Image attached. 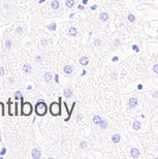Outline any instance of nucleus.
<instances>
[{
	"label": "nucleus",
	"mask_w": 158,
	"mask_h": 159,
	"mask_svg": "<svg viewBox=\"0 0 158 159\" xmlns=\"http://www.w3.org/2000/svg\"><path fill=\"white\" fill-rule=\"evenodd\" d=\"M24 98L21 99V115L22 116H30L33 112V107L30 102H23Z\"/></svg>",
	"instance_id": "f257e3e1"
},
{
	"label": "nucleus",
	"mask_w": 158,
	"mask_h": 159,
	"mask_svg": "<svg viewBox=\"0 0 158 159\" xmlns=\"http://www.w3.org/2000/svg\"><path fill=\"white\" fill-rule=\"evenodd\" d=\"M154 71H156V73H158V65L154 66Z\"/></svg>",
	"instance_id": "c85d7f7f"
},
{
	"label": "nucleus",
	"mask_w": 158,
	"mask_h": 159,
	"mask_svg": "<svg viewBox=\"0 0 158 159\" xmlns=\"http://www.w3.org/2000/svg\"><path fill=\"white\" fill-rule=\"evenodd\" d=\"M17 103H18L17 101H15V103H13L10 100L7 101V105H8V115H9V116H15V115H16Z\"/></svg>",
	"instance_id": "20e7f679"
},
{
	"label": "nucleus",
	"mask_w": 158,
	"mask_h": 159,
	"mask_svg": "<svg viewBox=\"0 0 158 159\" xmlns=\"http://www.w3.org/2000/svg\"><path fill=\"white\" fill-rule=\"evenodd\" d=\"M59 2L57 1V0H53L52 2H51V6H52V8L53 9H57V8H59Z\"/></svg>",
	"instance_id": "1a4fd4ad"
},
{
	"label": "nucleus",
	"mask_w": 158,
	"mask_h": 159,
	"mask_svg": "<svg viewBox=\"0 0 158 159\" xmlns=\"http://www.w3.org/2000/svg\"><path fill=\"white\" fill-rule=\"evenodd\" d=\"M41 43H43V47H45V45H48V40L47 39H43V40H41Z\"/></svg>",
	"instance_id": "b1692460"
},
{
	"label": "nucleus",
	"mask_w": 158,
	"mask_h": 159,
	"mask_svg": "<svg viewBox=\"0 0 158 159\" xmlns=\"http://www.w3.org/2000/svg\"><path fill=\"white\" fill-rule=\"evenodd\" d=\"M68 34H69V35H72V36L77 35V29H76L75 27H70L69 30H68Z\"/></svg>",
	"instance_id": "9d476101"
},
{
	"label": "nucleus",
	"mask_w": 158,
	"mask_h": 159,
	"mask_svg": "<svg viewBox=\"0 0 158 159\" xmlns=\"http://www.w3.org/2000/svg\"><path fill=\"white\" fill-rule=\"evenodd\" d=\"M55 81H56V82H58V75H56V77H55Z\"/></svg>",
	"instance_id": "7c9ffc66"
},
{
	"label": "nucleus",
	"mask_w": 158,
	"mask_h": 159,
	"mask_svg": "<svg viewBox=\"0 0 158 159\" xmlns=\"http://www.w3.org/2000/svg\"><path fill=\"white\" fill-rule=\"evenodd\" d=\"M50 112L53 116H58L60 115V105L57 102H53L50 105Z\"/></svg>",
	"instance_id": "7ed1b4c3"
},
{
	"label": "nucleus",
	"mask_w": 158,
	"mask_h": 159,
	"mask_svg": "<svg viewBox=\"0 0 158 159\" xmlns=\"http://www.w3.org/2000/svg\"><path fill=\"white\" fill-rule=\"evenodd\" d=\"M5 153H6V149H5V148H2V150H1V152H0V156L2 157Z\"/></svg>",
	"instance_id": "4be33fe9"
},
{
	"label": "nucleus",
	"mask_w": 158,
	"mask_h": 159,
	"mask_svg": "<svg viewBox=\"0 0 158 159\" xmlns=\"http://www.w3.org/2000/svg\"><path fill=\"white\" fill-rule=\"evenodd\" d=\"M118 139H119V136L118 135H116L115 137H113V141H115V142H118Z\"/></svg>",
	"instance_id": "bb28decb"
},
{
	"label": "nucleus",
	"mask_w": 158,
	"mask_h": 159,
	"mask_svg": "<svg viewBox=\"0 0 158 159\" xmlns=\"http://www.w3.org/2000/svg\"><path fill=\"white\" fill-rule=\"evenodd\" d=\"M36 62H41V56H36Z\"/></svg>",
	"instance_id": "a878e982"
},
{
	"label": "nucleus",
	"mask_w": 158,
	"mask_h": 159,
	"mask_svg": "<svg viewBox=\"0 0 158 159\" xmlns=\"http://www.w3.org/2000/svg\"><path fill=\"white\" fill-rule=\"evenodd\" d=\"M48 107L45 105V103L43 102V100H39V102H37L35 105V112L38 116H43L47 114Z\"/></svg>",
	"instance_id": "f03ea898"
},
{
	"label": "nucleus",
	"mask_w": 158,
	"mask_h": 159,
	"mask_svg": "<svg viewBox=\"0 0 158 159\" xmlns=\"http://www.w3.org/2000/svg\"><path fill=\"white\" fill-rule=\"evenodd\" d=\"M51 80H52V75H51L50 73H45V82H51Z\"/></svg>",
	"instance_id": "4468645a"
},
{
	"label": "nucleus",
	"mask_w": 158,
	"mask_h": 159,
	"mask_svg": "<svg viewBox=\"0 0 158 159\" xmlns=\"http://www.w3.org/2000/svg\"><path fill=\"white\" fill-rule=\"evenodd\" d=\"M48 28L50 30H55L56 29V24H51V25L48 26Z\"/></svg>",
	"instance_id": "6ab92c4d"
},
{
	"label": "nucleus",
	"mask_w": 158,
	"mask_h": 159,
	"mask_svg": "<svg viewBox=\"0 0 158 159\" xmlns=\"http://www.w3.org/2000/svg\"><path fill=\"white\" fill-rule=\"evenodd\" d=\"M5 47H6L7 50H9V49L11 48V40L10 39H6V40H5Z\"/></svg>",
	"instance_id": "dca6fc26"
},
{
	"label": "nucleus",
	"mask_w": 158,
	"mask_h": 159,
	"mask_svg": "<svg viewBox=\"0 0 158 159\" xmlns=\"http://www.w3.org/2000/svg\"><path fill=\"white\" fill-rule=\"evenodd\" d=\"M128 19H129V21H131V22H132V21L134 20V18H133V16H130V15H129Z\"/></svg>",
	"instance_id": "cd10ccee"
},
{
	"label": "nucleus",
	"mask_w": 158,
	"mask_h": 159,
	"mask_svg": "<svg viewBox=\"0 0 158 159\" xmlns=\"http://www.w3.org/2000/svg\"><path fill=\"white\" fill-rule=\"evenodd\" d=\"M31 71H32V68H31V66H30L28 63H25L24 65H23V73H30Z\"/></svg>",
	"instance_id": "423d86ee"
},
{
	"label": "nucleus",
	"mask_w": 158,
	"mask_h": 159,
	"mask_svg": "<svg viewBox=\"0 0 158 159\" xmlns=\"http://www.w3.org/2000/svg\"><path fill=\"white\" fill-rule=\"evenodd\" d=\"M5 111H4V103L3 102H0V116H4Z\"/></svg>",
	"instance_id": "f8f14e48"
},
{
	"label": "nucleus",
	"mask_w": 158,
	"mask_h": 159,
	"mask_svg": "<svg viewBox=\"0 0 158 159\" xmlns=\"http://www.w3.org/2000/svg\"><path fill=\"white\" fill-rule=\"evenodd\" d=\"M63 71L65 73H67V75H70V73H72V67L70 65H66V66H64V68H63Z\"/></svg>",
	"instance_id": "6e6552de"
},
{
	"label": "nucleus",
	"mask_w": 158,
	"mask_h": 159,
	"mask_svg": "<svg viewBox=\"0 0 158 159\" xmlns=\"http://www.w3.org/2000/svg\"><path fill=\"white\" fill-rule=\"evenodd\" d=\"M100 19H101L102 21H106V19H108V15H106V14H104V13H103V14H101V15H100Z\"/></svg>",
	"instance_id": "a211bd4d"
},
{
	"label": "nucleus",
	"mask_w": 158,
	"mask_h": 159,
	"mask_svg": "<svg viewBox=\"0 0 158 159\" xmlns=\"http://www.w3.org/2000/svg\"><path fill=\"white\" fill-rule=\"evenodd\" d=\"M23 99V95L21 93L20 91H17L16 93H15V100H21Z\"/></svg>",
	"instance_id": "9b49d317"
},
{
	"label": "nucleus",
	"mask_w": 158,
	"mask_h": 159,
	"mask_svg": "<svg viewBox=\"0 0 158 159\" xmlns=\"http://www.w3.org/2000/svg\"><path fill=\"white\" fill-rule=\"evenodd\" d=\"M31 157L34 159L39 158V157H41V151L37 150V149H34V150L31 152Z\"/></svg>",
	"instance_id": "39448f33"
},
{
	"label": "nucleus",
	"mask_w": 158,
	"mask_h": 159,
	"mask_svg": "<svg viewBox=\"0 0 158 159\" xmlns=\"http://www.w3.org/2000/svg\"><path fill=\"white\" fill-rule=\"evenodd\" d=\"M130 152H131V155H132L133 157H138V154H140V153H138V151L136 150V149H132Z\"/></svg>",
	"instance_id": "f3484780"
},
{
	"label": "nucleus",
	"mask_w": 158,
	"mask_h": 159,
	"mask_svg": "<svg viewBox=\"0 0 158 159\" xmlns=\"http://www.w3.org/2000/svg\"><path fill=\"white\" fill-rule=\"evenodd\" d=\"M136 105V100L134 99V98H132V99L130 100V107H134Z\"/></svg>",
	"instance_id": "aec40b11"
},
{
	"label": "nucleus",
	"mask_w": 158,
	"mask_h": 159,
	"mask_svg": "<svg viewBox=\"0 0 158 159\" xmlns=\"http://www.w3.org/2000/svg\"><path fill=\"white\" fill-rule=\"evenodd\" d=\"M17 33H19V34H22L23 33V27H18L17 28Z\"/></svg>",
	"instance_id": "412c9836"
},
{
	"label": "nucleus",
	"mask_w": 158,
	"mask_h": 159,
	"mask_svg": "<svg viewBox=\"0 0 158 159\" xmlns=\"http://www.w3.org/2000/svg\"><path fill=\"white\" fill-rule=\"evenodd\" d=\"M0 75L1 77L4 75V67H0Z\"/></svg>",
	"instance_id": "5701e85b"
},
{
	"label": "nucleus",
	"mask_w": 158,
	"mask_h": 159,
	"mask_svg": "<svg viewBox=\"0 0 158 159\" xmlns=\"http://www.w3.org/2000/svg\"><path fill=\"white\" fill-rule=\"evenodd\" d=\"M88 59H87V57H82L81 60H80V63L82 64V65H87L88 64Z\"/></svg>",
	"instance_id": "2eb2a0df"
},
{
	"label": "nucleus",
	"mask_w": 158,
	"mask_h": 159,
	"mask_svg": "<svg viewBox=\"0 0 158 159\" xmlns=\"http://www.w3.org/2000/svg\"><path fill=\"white\" fill-rule=\"evenodd\" d=\"M9 82H10V83H14V79H13V77H10V79H9Z\"/></svg>",
	"instance_id": "c756f323"
},
{
	"label": "nucleus",
	"mask_w": 158,
	"mask_h": 159,
	"mask_svg": "<svg viewBox=\"0 0 158 159\" xmlns=\"http://www.w3.org/2000/svg\"><path fill=\"white\" fill-rule=\"evenodd\" d=\"M95 45H99V41H98V40H96V41H95Z\"/></svg>",
	"instance_id": "2f4dec72"
},
{
	"label": "nucleus",
	"mask_w": 158,
	"mask_h": 159,
	"mask_svg": "<svg viewBox=\"0 0 158 159\" xmlns=\"http://www.w3.org/2000/svg\"><path fill=\"white\" fill-rule=\"evenodd\" d=\"M0 141H1V136H0Z\"/></svg>",
	"instance_id": "72a5a7b5"
},
{
	"label": "nucleus",
	"mask_w": 158,
	"mask_h": 159,
	"mask_svg": "<svg viewBox=\"0 0 158 159\" xmlns=\"http://www.w3.org/2000/svg\"><path fill=\"white\" fill-rule=\"evenodd\" d=\"M73 5H75V0H66V6L68 8H72Z\"/></svg>",
	"instance_id": "ddd939ff"
},
{
	"label": "nucleus",
	"mask_w": 158,
	"mask_h": 159,
	"mask_svg": "<svg viewBox=\"0 0 158 159\" xmlns=\"http://www.w3.org/2000/svg\"><path fill=\"white\" fill-rule=\"evenodd\" d=\"M43 1H45V0H41V1H39V3H43Z\"/></svg>",
	"instance_id": "473e14b6"
},
{
	"label": "nucleus",
	"mask_w": 158,
	"mask_h": 159,
	"mask_svg": "<svg viewBox=\"0 0 158 159\" xmlns=\"http://www.w3.org/2000/svg\"><path fill=\"white\" fill-rule=\"evenodd\" d=\"M140 126H141V124L140 123H134V128H136V129H138V128H140Z\"/></svg>",
	"instance_id": "393cba45"
},
{
	"label": "nucleus",
	"mask_w": 158,
	"mask_h": 159,
	"mask_svg": "<svg viewBox=\"0 0 158 159\" xmlns=\"http://www.w3.org/2000/svg\"><path fill=\"white\" fill-rule=\"evenodd\" d=\"M64 96L66 98H70L72 97V91L70 89H64Z\"/></svg>",
	"instance_id": "0eeeda50"
}]
</instances>
